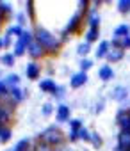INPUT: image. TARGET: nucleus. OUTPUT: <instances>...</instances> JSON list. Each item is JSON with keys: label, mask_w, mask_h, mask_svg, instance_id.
I'll return each instance as SVG.
<instances>
[{"label": "nucleus", "mask_w": 130, "mask_h": 151, "mask_svg": "<svg viewBox=\"0 0 130 151\" xmlns=\"http://www.w3.org/2000/svg\"><path fill=\"white\" fill-rule=\"evenodd\" d=\"M36 37H38V43H39L41 46L48 48V50H55V48L59 46V41H57L50 32H46L45 29H39V30L36 32Z\"/></svg>", "instance_id": "obj_1"}, {"label": "nucleus", "mask_w": 130, "mask_h": 151, "mask_svg": "<svg viewBox=\"0 0 130 151\" xmlns=\"http://www.w3.org/2000/svg\"><path fill=\"white\" fill-rule=\"evenodd\" d=\"M41 139H43L45 142H48V144H59L61 139H62V135H61L59 130H55V128H48L46 132L41 133Z\"/></svg>", "instance_id": "obj_2"}, {"label": "nucleus", "mask_w": 130, "mask_h": 151, "mask_svg": "<svg viewBox=\"0 0 130 151\" xmlns=\"http://www.w3.org/2000/svg\"><path fill=\"white\" fill-rule=\"evenodd\" d=\"M118 123L123 128V132H130V112L126 110H119L118 112Z\"/></svg>", "instance_id": "obj_3"}, {"label": "nucleus", "mask_w": 130, "mask_h": 151, "mask_svg": "<svg viewBox=\"0 0 130 151\" xmlns=\"http://www.w3.org/2000/svg\"><path fill=\"white\" fill-rule=\"evenodd\" d=\"M29 52L32 53V57H41V53H43V46H41L38 41H32V43H29Z\"/></svg>", "instance_id": "obj_4"}, {"label": "nucleus", "mask_w": 130, "mask_h": 151, "mask_svg": "<svg viewBox=\"0 0 130 151\" xmlns=\"http://www.w3.org/2000/svg\"><path fill=\"white\" fill-rule=\"evenodd\" d=\"M29 39H30V36H29V34H23V36H22V39L16 43V53H18V55H22V53H23L25 45H29Z\"/></svg>", "instance_id": "obj_5"}, {"label": "nucleus", "mask_w": 130, "mask_h": 151, "mask_svg": "<svg viewBox=\"0 0 130 151\" xmlns=\"http://www.w3.org/2000/svg\"><path fill=\"white\" fill-rule=\"evenodd\" d=\"M119 147L121 149L130 147V132H121V135H119Z\"/></svg>", "instance_id": "obj_6"}, {"label": "nucleus", "mask_w": 130, "mask_h": 151, "mask_svg": "<svg viewBox=\"0 0 130 151\" xmlns=\"http://www.w3.org/2000/svg\"><path fill=\"white\" fill-rule=\"evenodd\" d=\"M86 82V73H79V75H75V77L72 78V86L73 87H79V86H82Z\"/></svg>", "instance_id": "obj_7"}, {"label": "nucleus", "mask_w": 130, "mask_h": 151, "mask_svg": "<svg viewBox=\"0 0 130 151\" xmlns=\"http://www.w3.org/2000/svg\"><path fill=\"white\" fill-rule=\"evenodd\" d=\"M57 119L59 121H64V119H68V107H59V110H57Z\"/></svg>", "instance_id": "obj_8"}, {"label": "nucleus", "mask_w": 130, "mask_h": 151, "mask_svg": "<svg viewBox=\"0 0 130 151\" xmlns=\"http://www.w3.org/2000/svg\"><path fill=\"white\" fill-rule=\"evenodd\" d=\"M41 89H43V91H57V89H55V84H53L52 80H43V82H41Z\"/></svg>", "instance_id": "obj_9"}, {"label": "nucleus", "mask_w": 130, "mask_h": 151, "mask_svg": "<svg viewBox=\"0 0 130 151\" xmlns=\"http://www.w3.org/2000/svg\"><path fill=\"white\" fill-rule=\"evenodd\" d=\"M100 77H102V78H105V80H107V78H110V77H112V69H110L109 66H103V68L100 69Z\"/></svg>", "instance_id": "obj_10"}, {"label": "nucleus", "mask_w": 130, "mask_h": 151, "mask_svg": "<svg viewBox=\"0 0 130 151\" xmlns=\"http://www.w3.org/2000/svg\"><path fill=\"white\" fill-rule=\"evenodd\" d=\"M38 73H39V71H38V66H36V64H29V66H27V75H29L30 78L38 77Z\"/></svg>", "instance_id": "obj_11"}, {"label": "nucleus", "mask_w": 130, "mask_h": 151, "mask_svg": "<svg viewBox=\"0 0 130 151\" xmlns=\"http://www.w3.org/2000/svg\"><path fill=\"white\" fill-rule=\"evenodd\" d=\"M121 55H123L121 50H112V52L109 53V59H110V60H118V59H121Z\"/></svg>", "instance_id": "obj_12"}, {"label": "nucleus", "mask_w": 130, "mask_h": 151, "mask_svg": "<svg viewBox=\"0 0 130 151\" xmlns=\"http://www.w3.org/2000/svg\"><path fill=\"white\" fill-rule=\"evenodd\" d=\"M79 18H80V14H75V16L72 18V22H70V23H68V27H66V30H68V32H70V30H73V27H75V25H77V22H79Z\"/></svg>", "instance_id": "obj_13"}, {"label": "nucleus", "mask_w": 130, "mask_h": 151, "mask_svg": "<svg viewBox=\"0 0 130 151\" xmlns=\"http://www.w3.org/2000/svg\"><path fill=\"white\" fill-rule=\"evenodd\" d=\"M116 36H121V34H128V27L126 25H119L118 29H116V32H114Z\"/></svg>", "instance_id": "obj_14"}, {"label": "nucleus", "mask_w": 130, "mask_h": 151, "mask_svg": "<svg viewBox=\"0 0 130 151\" xmlns=\"http://www.w3.org/2000/svg\"><path fill=\"white\" fill-rule=\"evenodd\" d=\"M107 48H109V43H105V41H103V43L100 45V48H98V52H96V53H98V57H102V55H103V53L107 52Z\"/></svg>", "instance_id": "obj_15"}, {"label": "nucleus", "mask_w": 130, "mask_h": 151, "mask_svg": "<svg viewBox=\"0 0 130 151\" xmlns=\"http://www.w3.org/2000/svg\"><path fill=\"white\" fill-rule=\"evenodd\" d=\"M130 7V2H128V0H123V2H119V9L121 11H126Z\"/></svg>", "instance_id": "obj_16"}, {"label": "nucleus", "mask_w": 130, "mask_h": 151, "mask_svg": "<svg viewBox=\"0 0 130 151\" xmlns=\"http://www.w3.org/2000/svg\"><path fill=\"white\" fill-rule=\"evenodd\" d=\"M9 130H0V139H2V140H6V139H9Z\"/></svg>", "instance_id": "obj_17"}, {"label": "nucleus", "mask_w": 130, "mask_h": 151, "mask_svg": "<svg viewBox=\"0 0 130 151\" xmlns=\"http://www.w3.org/2000/svg\"><path fill=\"white\" fill-rule=\"evenodd\" d=\"M4 62L11 66V64H13V55H4Z\"/></svg>", "instance_id": "obj_18"}, {"label": "nucleus", "mask_w": 130, "mask_h": 151, "mask_svg": "<svg viewBox=\"0 0 130 151\" xmlns=\"http://www.w3.org/2000/svg\"><path fill=\"white\" fill-rule=\"evenodd\" d=\"M121 45H123V46H125V48H126V46H130V37H128V36H126V37H125V39H123V43H121Z\"/></svg>", "instance_id": "obj_19"}, {"label": "nucleus", "mask_w": 130, "mask_h": 151, "mask_svg": "<svg viewBox=\"0 0 130 151\" xmlns=\"http://www.w3.org/2000/svg\"><path fill=\"white\" fill-rule=\"evenodd\" d=\"M38 151H52L50 147H46V144H41L39 147H38Z\"/></svg>", "instance_id": "obj_20"}, {"label": "nucleus", "mask_w": 130, "mask_h": 151, "mask_svg": "<svg viewBox=\"0 0 130 151\" xmlns=\"http://www.w3.org/2000/svg\"><path fill=\"white\" fill-rule=\"evenodd\" d=\"M50 110H52V107H50V105H45V107H43V112H45V114H48Z\"/></svg>", "instance_id": "obj_21"}, {"label": "nucleus", "mask_w": 130, "mask_h": 151, "mask_svg": "<svg viewBox=\"0 0 130 151\" xmlns=\"http://www.w3.org/2000/svg\"><path fill=\"white\" fill-rule=\"evenodd\" d=\"M89 50V45H84V46H80V52H87Z\"/></svg>", "instance_id": "obj_22"}, {"label": "nucleus", "mask_w": 130, "mask_h": 151, "mask_svg": "<svg viewBox=\"0 0 130 151\" xmlns=\"http://www.w3.org/2000/svg\"><path fill=\"white\" fill-rule=\"evenodd\" d=\"M89 66H91V62H89V60H84V62H82V68H89Z\"/></svg>", "instance_id": "obj_23"}, {"label": "nucleus", "mask_w": 130, "mask_h": 151, "mask_svg": "<svg viewBox=\"0 0 130 151\" xmlns=\"http://www.w3.org/2000/svg\"><path fill=\"white\" fill-rule=\"evenodd\" d=\"M4 86H6V84H2V82H0V93H2V91H4V89H6V87H4Z\"/></svg>", "instance_id": "obj_24"}]
</instances>
